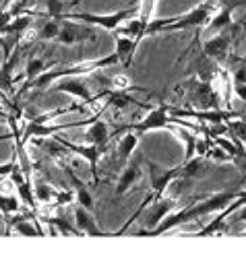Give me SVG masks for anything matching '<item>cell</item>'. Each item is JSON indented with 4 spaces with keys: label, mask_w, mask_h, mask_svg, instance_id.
I'll return each mask as SVG.
<instances>
[{
    "label": "cell",
    "mask_w": 246,
    "mask_h": 260,
    "mask_svg": "<svg viewBox=\"0 0 246 260\" xmlns=\"http://www.w3.org/2000/svg\"><path fill=\"white\" fill-rule=\"evenodd\" d=\"M34 192H36V199H38V205L42 203V205H54L56 203V199H58V194H60V190H56L54 186H50V184H46V182H38L36 184V188H34Z\"/></svg>",
    "instance_id": "obj_18"
},
{
    "label": "cell",
    "mask_w": 246,
    "mask_h": 260,
    "mask_svg": "<svg viewBox=\"0 0 246 260\" xmlns=\"http://www.w3.org/2000/svg\"><path fill=\"white\" fill-rule=\"evenodd\" d=\"M156 3H158V0H141V13H139V17H141V21L145 23V29H147V25L153 21V11H156Z\"/></svg>",
    "instance_id": "obj_25"
},
{
    "label": "cell",
    "mask_w": 246,
    "mask_h": 260,
    "mask_svg": "<svg viewBox=\"0 0 246 260\" xmlns=\"http://www.w3.org/2000/svg\"><path fill=\"white\" fill-rule=\"evenodd\" d=\"M58 31H60V19H50V21L42 27V31H40V40L52 42V40L58 38Z\"/></svg>",
    "instance_id": "obj_22"
},
{
    "label": "cell",
    "mask_w": 246,
    "mask_h": 260,
    "mask_svg": "<svg viewBox=\"0 0 246 260\" xmlns=\"http://www.w3.org/2000/svg\"><path fill=\"white\" fill-rule=\"evenodd\" d=\"M34 5H36L34 0H15L9 11H11L13 17H19V15H38L36 11H32Z\"/></svg>",
    "instance_id": "obj_23"
},
{
    "label": "cell",
    "mask_w": 246,
    "mask_h": 260,
    "mask_svg": "<svg viewBox=\"0 0 246 260\" xmlns=\"http://www.w3.org/2000/svg\"><path fill=\"white\" fill-rule=\"evenodd\" d=\"M242 221H246V205L242 209H238V213L234 217V223H242Z\"/></svg>",
    "instance_id": "obj_31"
},
{
    "label": "cell",
    "mask_w": 246,
    "mask_h": 260,
    "mask_svg": "<svg viewBox=\"0 0 246 260\" xmlns=\"http://www.w3.org/2000/svg\"><path fill=\"white\" fill-rule=\"evenodd\" d=\"M114 40H116V54H118V60L125 69H129L133 60H135V52L139 48V40L135 38H127V36H116L114 34Z\"/></svg>",
    "instance_id": "obj_12"
},
{
    "label": "cell",
    "mask_w": 246,
    "mask_h": 260,
    "mask_svg": "<svg viewBox=\"0 0 246 260\" xmlns=\"http://www.w3.org/2000/svg\"><path fill=\"white\" fill-rule=\"evenodd\" d=\"M228 52H230V40L226 38V36H211L209 40H205L203 42V54H205V58H209V60H226V56H228Z\"/></svg>",
    "instance_id": "obj_10"
},
{
    "label": "cell",
    "mask_w": 246,
    "mask_h": 260,
    "mask_svg": "<svg viewBox=\"0 0 246 260\" xmlns=\"http://www.w3.org/2000/svg\"><path fill=\"white\" fill-rule=\"evenodd\" d=\"M54 93H71L73 97H79L83 104H89V106H96V97L91 93L89 85L81 79V75H69V77H63L58 85L52 87Z\"/></svg>",
    "instance_id": "obj_8"
},
{
    "label": "cell",
    "mask_w": 246,
    "mask_h": 260,
    "mask_svg": "<svg viewBox=\"0 0 246 260\" xmlns=\"http://www.w3.org/2000/svg\"><path fill=\"white\" fill-rule=\"evenodd\" d=\"M118 54H110V56H104V58H98V60H85V62H79V64H73V67H65V69H54V71H46L44 75H40L38 79L29 81L23 85L21 93L29 91V89H46L48 85H52L54 81H60L63 77H69V75H89L94 73L96 69H108L112 64H118Z\"/></svg>",
    "instance_id": "obj_3"
},
{
    "label": "cell",
    "mask_w": 246,
    "mask_h": 260,
    "mask_svg": "<svg viewBox=\"0 0 246 260\" xmlns=\"http://www.w3.org/2000/svg\"><path fill=\"white\" fill-rule=\"evenodd\" d=\"M240 5V0H236V3H232L230 7L226 5V7H222L218 13H215V17L213 19H209V23L203 27L205 29V36H218L220 31H224V29H228V27H232V13H234V9Z\"/></svg>",
    "instance_id": "obj_9"
},
{
    "label": "cell",
    "mask_w": 246,
    "mask_h": 260,
    "mask_svg": "<svg viewBox=\"0 0 246 260\" xmlns=\"http://www.w3.org/2000/svg\"><path fill=\"white\" fill-rule=\"evenodd\" d=\"M234 95H238L240 100L246 104V85H238V83H234Z\"/></svg>",
    "instance_id": "obj_30"
},
{
    "label": "cell",
    "mask_w": 246,
    "mask_h": 260,
    "mask_svg": "<svg viewBox=\"0 0 246 260\" xmlns=\"http://www.w3.org/2000/svg\"><path fill=\"white\" fill-rule=\"evenodd\" d=\"M65 0H46V17L48 19H63L65 15Z\"/></svg>",
    "instance_id": "obj_24"
},
{
    "label": "cell",
    "mask_w": 246,
    "mask_h": 260,
    "mask_svg": "<svg viewBox=\"0 0 246 260\" xmlns=\"http://www.w3.org/2000/svg\"><path fill=\"white\" fill-rule=\"evenodd\" d=\"M213 11H215V3L213 0H205V3H201L199 7H195L193 11H189L182 17L153 19L145 29V36L172 34V31H184V29H203L209 23Z\"/></svg>",
    "instance_id": "obj_2"
},
{
    "label": "cell",
    "mask_w": 246,
    "mask_h": 260,
    "mask_svg": "<svg viewBox=\"0 0 246 260\" xmlns=\"http://www.w3.org/2000/svg\"><path fill=\"white\" fill-rule=\"evenodd\" d=\"M139 145V133H133V130H127V135L118 141V147H116V153H118V164L125 168L129 164L131 155L135 153Z\"/></svg>",
    "instance_id": "obj_14"
},
{
    "label": "cell",
    "mask_w": 246,
    "mask_h": 260,
    "mask_svg": "<svg viewBox=\"0 0 246 260\" xmlns=\"http://www.w3.org/2000/svg\"><path fill=\"white\" fill-rule=\"evenodd\" d=\"M63 46H73L79 42H94L96 40V31L94 25H79L75 21H60V31L56 38Z\"/></svg>",
    "instance_id": "obj_6"
},
{
    "label": "cell",
    "mask_w": 246,
    "mask_h": 260,
    "mask_svg": "<svg viewBox=\"0 0 246 260\" xmlns=\"http://www.w3.org/2000/svg\"><path fill=\"white\" fill-rule=\"evenodd\" d=\"M228 130H230L234 137L240 139L242 145H246V122H242V120H230L228 122Z\"/></svg>",
    "instance_id": "obj_27"
},
{
    "label": "cell",
    "mask_w": 246,
    "mask_h": 260,
    "mask_svg": "<svg viewBox=\"0 0 246 260\" xmlns=\"http://www.w3.org/2000/svg\"><path fill=\"white\" fill-rule=\"evenodd\" d=\"M149 166V180H151V188L149 192H153L158 199L164 197L166 188L174 182V180H180L182 178V166H176V168H162L153 161H147Z\"/></svg>",
    "instance_id": "obj_5"
},
{
    "label": "cell",
    "mask_w": 246,
    "mask_h": 260,
    "mask_svg": "<svg viewBox=\"0 0 246 260\" xmlns=\"http://www.w3.org/2000/svg\"><path fill=\"white\" fill-rule=\"evenodd\" d=\"M75 223L81 232H85L87 236H106L104 232H100V227L94 219V215H91V211H87L85 207H77L75 209Z\"/></svg>",
    "instance_id": "obj_16"
},
{
    "label": "cell",
    "mask_w": 246,
    "mask_h": 260,
    "mask_svg": "<svg viewBox=\"0 0 246 260\" xmlns=\"http://www.w3.org/2000/svg\"><path fill=\"white\" fill-rule=\"evenodd\" d=\"M178 207V201L176 199H160V201H156L151 205V209H149V213H147V227L149 230H153L156 225H160L162 223V219H166L174 209Z\"/></svg>",
    "instance_id": "obj_11"
},
{
    "label": "cell",
    "mask_w": 246,
    "mask_h": 260,
    "mask_svg": "<svg viewBox=\"0 0 246 260\" xmlns=\"http://www.w3.org/2000/svg\"><path fill=\"white\" fill-rule=\"evenodd\" d=\"M87 143L89 145H98V147H104V145H108V141H110V128H108V124L104 122V120H94L91 122V126L87 128Z\"/></svg>",
    "instance_id": "obj_17"
},
{
    "label": "cell",
    "mask_w": 246,
    "mask_h": 260,
    "mask_svg": "<svg viewBox=\"0 0 246 260\" xmlns=\"http://www.w3.org/2000/svg\"><path fill=\"white\" fill-rule=\"evenodd\" d=\"M44 221H46L50 227H54V230H56L58 234H69V236H83L79 227L71 225V223H69L65 217H46Z\"/></svg>",
    "instance_id": "obj_19"
},
{
    "label": "cell",
    "mask_w": 246,
    "mask_h": 260,
    "mask_svg": "<svg viewBox=\"0 0 246 260\" xmlns=\"http://www.w3.org/2000/svg\"><path fill=\"white\" fill-rule=\"evenodd\" d=\"M141 13V3L131 7V9H125V11H118L114 15H91V13H65L63 19H75V21H81V23H89V25H98L106 31H114L133 17H137Z\"/></svg>",
    "instance_id": "obj_4"
},
{
    "label": "cell",
    "mask_w": 246,
    "mask_h": 260,
    "mask_svg": "<svg viewBox=\"0 0 246 260\" xmlns=\"http://www.w3.org/2000/svg\"><path fill=\"white\" fill-rule=\"evenodd\" d=\"M110 85H112L114 89H120V91H129V89H137V91H143L141 87L133 85V81H131L129 77H125V75H114V77L110 79Z\"/></svg>",
    "instance_id": "obj_26"
},
{
    "label": "cell",
    "mask_w": 246,
    "mask_h": 260,
    "mask_svg": "<svg viewBox=\"0 0 246 260\" xmlns=\"http://www.w3.org/2000/svg\"><path fill=\"white\" fill-rule=\"evenodd\" d=\"M17 166H19V155H17V151L13 149V157H11V161H9V164H3V166H0V180L7 178V176H11V172H13Z\"/></svg>",
    "instance_id": "obj_28"
},
{
    "label": "cell",
    "mask_w": 246,
    "mask_h": 260,
    "mask_svg": "<svg viewBox=\"0 0 246 260\" xmlns=\"http://www.w3.org/2000/svg\"><path fill=\"white\" fill-rule=\"evenodd\" d=\"M9 114H11V112H5V110H0V118H7V120H9Z\"/></svg>",
    "instance_id": "obj_32"
},
{
    "label": "cell",
    "mask_w": 246,
    "mask_h": 260,
    "mask_svg": "<svg viewBox=\"0 0 246 260\" xmlns=\"http://www.w3.org/2000/svg\"><path fill=\"white\" fill-rule=\"evenodd\" d=\"M236 197H238V192H234V190H230V192H220V194H209V197L199 199V203L189 205V207L180 209L178 213L168 215L166 219H162L160 225L153 227V230H145V227H143V230L137 232V236H141V238H143V236H160V234H164V232L174 230V227H178V225H184V223H189V221H195V219L205 217V215H209V213L224 211V209L230 205V201H234Z\"/></svg>",
    "instance_id": "obj_1"
},
{
    "label": "cell",
    "mask_w": 246,
    "mask_h": 260,
    "mask_svg": "<svg viewBox=\"0 0 246 260\" xmlns=\"http://www.w3.org/2000/svg\"><path fill=\"white\" fill-rule=\"evenodd\" d=\"M232 79H234V83H238V85H246V60H244L240 67L234 71Z\"/></svg>",
    "instance_id": "obj_29"
},
{
    "label": "cell",
    "mask_w": 246,
    "mask_h": 260,
    "mask_svg": "<svg viewBox=\"0 0 246 260\" xmlns=\"http://www.w3.org/2000/svg\"><path fill=\"white\" fill-rule=\"evenodd\" d=\"M56 141L63 145L65 149H69L73 155H79V157H83L87 164H89V170H91V178H94V182L96 184H100V178H98V161L102 159V155L106 153V147L108 145H104V147H98V145H87V147H83V145H75V143H69V141H65V139H60V137H56Z\"/></svg>",
    "instance_id": "obj_7"
},
{
    "label": "cell",
    "mask_w": 246,
    "mask_h": 260,
    "mask_svg": "<svg viewBox=\"0 0 246 260\" xmlns=\"http://www.w3.org/2000/svg\"><path fill=\"white\" fill-rule=\"evenodd\" d=\"M17 211H19V199L17 197H11V194H3V192H0V213H3L5 217H11Z\"/></svg>",
    "instance_id": "obj_21"
},
{
    "label": "cell",
    "mask_w": 246,
    "mask_h": 260,
    "mask_svg": "<svg viewBox=\"0 0 246 260\" xmlns=\"http://www.w3.org/2000/svg\"><path fill=\"white\" fill-rule=\"evenodd\" d=\"M141 161H137V164H127L125 168H122V174H120V180H118V186H116V194L118 197H122L125 192L131 190V186L141 178Z\"/></svg>",
    "instance_id": "obj_15"
},
{
    "label": "cell",
    "mask_w": 246,
    "mask_h": 260,
    "mask_svg": "<svg viewBox=\"0 0 246 260\" xmlns=\"http://www.w3.org/2000/svg\"><path fill=\"white\" fill-rule=\"evenodd\" d=\"M48 69H52L50 64H46L42 58H32L27 62V69H25V83H29V81H34V79H38L40 75H44Z\"/></svg>",
    "instance_id": "obj_20"
},
{
    "label": "cell",
    "mask_w": 246,
    "mask_h": 260,
    "mask_svg": "<svg viewBox=\"0 0 246 260\" xmlns=\"http://www.w3.org/2000/svg\"><path fill=\"white\" fill-rule=\"evenodd\" d=\"M65 172H67V176H69V180H71V184H73V190H75V199H77V203L81 205V207H85L87 211H94V197L89 194V190H87V186H85V182H81L79 180V176L73 172V166H67V168H63Z\"/></svg>",
    "instance_id": "obj_13"
}]
</instances>
